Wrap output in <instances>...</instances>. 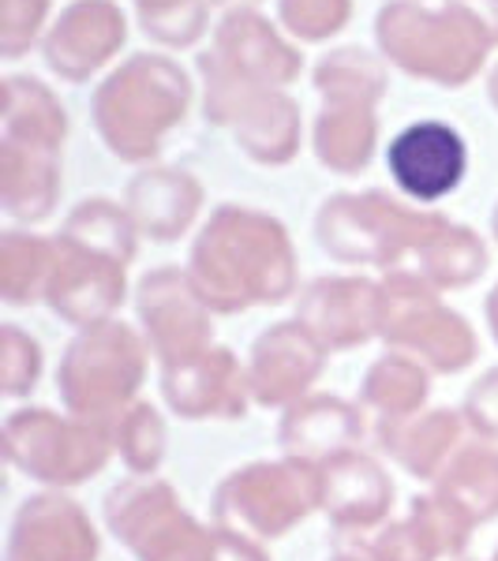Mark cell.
<instances>
[{
  "mask_svg": "<svg viewBox=\"0 0 498 561\" xmlns=\"http://www.w3.org/2000/svg\"><path fill=\"white\" fill-rule=\"evenodd\" d=\"M394 176L409 187L412 195L434 198L457 184L461 169H465V150H461L457 135L442 124H420L409 128L391 150Z\"/></svg>",
  "mask_w": 498,
  "mask_h": 561,
  "instance_id": "cell-1",
  "label": "cell"
}]
</instances>
